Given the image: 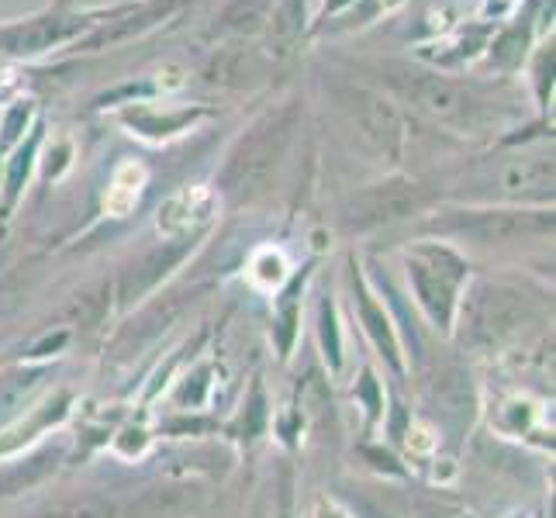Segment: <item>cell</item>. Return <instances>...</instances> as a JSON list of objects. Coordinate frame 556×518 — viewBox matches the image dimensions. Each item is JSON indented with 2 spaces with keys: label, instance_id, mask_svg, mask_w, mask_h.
Returning a JSON list of instances; mask_svg holds the SVG:
<instances>
[{
  "label": "cell",
  "instance_id": "6da1fadb",
  "mask_svg": "<svg viewBox=\"0 0 556 518\" xmlns=\"http://www.w3.org/2000/svg\"><path fill=\"white\" fill-rule=\"evenodd\" d=\"M294 125H298V101H287L274 111H266L263 118L249 125V131L232 146L218 173V187L225 194L245 198L270 180V173L280 166L287 146H291Z\"/></svg>",
  "mask_w": 556,
  "mask_h": 518
},
{
  "label": "cell",
  "instance_id": "7a4b0ae2",
  "mask_svg": "<svg viewBox=\"0 0 556 518\" xmlns=\"http://www.w3.org/2000/svg\"><path fill=\"white\" fill-rule=\"evenodd\" d=\"M383 80H388L391 90H397L405 101H412L421 114H429L432 122H443L446 128L459 131V136L481 131L488 122L484 101H477L467 87L453 84L443 73L418 70L408 63H388L383 66Z\"/></svg>",
  "mask_w": 556,
  "mask_h": 518
},
{
  "label": "cell",
  "instance_id": "3957f363",
  "mask_svg": "<svg viewBox=\"0 0 556 518\" xmlns=\"http://www.w3.org/2000/svg\"><path fill=\"white\" fill-rule=\"evenodd\" d=\"M464 342L470 350H494L529 318V298L505 280H477L464 298Z\"/></svg>",
  "mask_w": 556,
  "mask_h": 518
},
{
  "label": "cell",
  "instance_id": "277c9868",
  "mask_svg": "<svg viewBox=\"0 0 556 518\" xmlns=\"http://www.w3.org/2000/svg\"><path fill=\"white\" fill-rule=\"evenodd\" d=\"M405 266H408V280L415 287V298L421 308H426V315L439 325V329H450L459 283H464V274H467L464 260L446 245L426 242V245L408 249Z\"/></svg>",
  "mask_w": 556,
  "mask_h": 518
},
{
  "label": "cell",
  "instance_id": "5b68a950",
  "mask_svg": "<svg viewBox=\"0 0 556 518\" xmlns=\"http://www.w3.org/2000/svg\"><path fill=\"white\" fill-rule=\"evenodd\" d=\"M432 228L446 236L494 245L553 232V215H543V211H450V215L435 218Z\"/></svg>",
  "mask_w": 556,
  "mask_h": 518
},
{
  "label": "cell",
  "instance_id": "8992f818",
  "mask_svg": "<svg viewBox=\"0 0 556 518\" xmlns=\"http://www.w3.org/2000/svg\"><path fill=\"white\" fill-rule=\"evenodd\" d=\"M339 104L346 111V118L359 136V142L367 146L374 156L388 160V163H394L401 156V118L388 101L363 87H350L339 93Z\"/></svg>",
  "mask_w": 556,
  "mask_h": 518
},
{
  "label": "cell",
  "instance_id": "52a82bcc",
  "mask_svg": "<svg viewBox=\"0 0 556 518\" xmlns=\"http://www.w3.org/2000/svg\"><path fill=\"white\" fill-rule=\"evenodd\" d=\"M90 28L80 14H38L28 22H14V25H0V55H11V60H38L60 46H70L73 38H80Z\"/></svg>",
  "mask_w": 556,
  "mask_h": 518
},
{
  "label": "cell",
  "instance_id": "ba28073f",
  "mask_svg": "<svg viewBox=\"0 0 556 518\" xmlns=\"http://www.w3.org/2000/svg\"><path fill=\"white\" fill-rule=\"evenodd\" d=\"M421 204V190L415 184L394 180V184H380L370 190H359V194L346 204V228H356V232H367V228H380V225H394L401 218L415 215Z\"/></svg>",
  "mask_w": 556,
  "mask_h": 518
},
{
  "label": "cell",
  "instance_id": "9c48e42d",
  "mask_svg": "<svg viewBox=\"0 0 556 518\" xmlns=\"http://www.w3.org/2000/svg\"><path fill=\"white\" fill-rule=\"evenodd\" d=\"M215 204L218 201H215V190L211 187H187L160 207L156 225L169 239H190L215 218Z\"/></svg>",
  "mask_w": 556,
  "mask_h": 518
},
{
  "label": "cell",
  "instance_id": "30bf717a",
  "mask_svg": "<svg viewBox=\"0 0 556 518\" xmlns=\"http://www.w3.org/2000/svg\"><path fill=\"white\" fill-rule=\"evenodd\" d=\"M201 491L190 484H156L118 508V518H187L198 511Z\"/></svg>",
  "mask_w": 556,
  "mask_h": 518
},
{
  "label": "cell",
  "instance_id": "8fae6325",
  "mask_svg": "<svg viewBox=\"0 0 556 518\" xmlns=\"http://www.w3.org/2000/svg\"><path fill=\"white\" fill-rule=\"evenodd\" d=\"M497 190L505 198H546L553 190V163L546 156L508 160L497 173Z\"/></svg>",
  "mask_w": 556,
  "mask_h": 518
},
{
  "label": "cell",
  "instance_id": "7c38bea8",
  "mask_svg": "<svg viewBox=\"0 0 556 518\" xmlns=\"http://www.w3.org/2000/svg\"><path fill=\"white\" fill-rule=\"evenodd\" d=\"M174 8L177 4H142L136 11H125V14L114 17V22L93 28L90 38H84V49H108V46L128 42V38H136V35L149 31L152 25H160Z\"/></svg>",
  "mask_w": 556,
  "mask_h": 518
},
{
  "label": "cell",
  "instance_id": "4fadbf2b",
  "mask_svg": "<svg viewBox=\"0 0 556 518\" xmlns=\"http://www.w3.org/2000/svg\"><path fill=\"white\" fill-rule=\"evenodd\" d=\"M187 253H190V239H177V242H166L163 249H156V253H149L142 263L128 266V274L122 277V298L131 301V298H139L142 291H149V287L174 270V266Z\"/></svg>",
  "mask_w": 556,
  "mask_h": 518
},
{
  "label": "cell",
  "instance_id": "5bb4252c",
  "mask_svg": "<svg viewBox=\"0 0 556 518\" xmlns=\"http://www.w3.org/2000/svg\"><path fill=\"white\" fill-rule=\"evenodd\" d=\"M198 118H204V111L201 108H187V111H152V108H142L136 104L131 111L122 114V122L136 131V136L142 139H174L180 136V131H187L190 125H194Z\"/></svg>",
  "mask_w": 556,
  "mask_h": 518
},
{
  "label": "cell",
  "instance_id": "9a60e30c",
  "mask_svg": "<svg viewBox=\"0 0 556 518\" xmlns=\"http://www.w3.org/2000/svg\"><path fill=\"white\" fill-rule=\"evenodd\" d=\"M142 184H146V169L136 166V163H125L114 173V180L108 187V198H104V207L108 215L114 218H125L131 207H136L139 194H142Z\"/></svg>",
  "mask_w": 556,
  "mask_h": 518
},
{
  "label": "cell",
  "instance_id": "2e32d148",
  "mask_svg": "<svg viewBox=\"0 0 556 518\" xmlns=\"http://www.w3.org/2000/svg\"><path fill=\"white\" fill-rule=\"evenodd\" d=\"M266 14H270V0H232L218 17V28L236 35H253L263 28Z\"/></svg>",
  "mask_w": 556,
  "mask_h": 518
},
{
  "label": "cell",
  "instance_id": "e0dca14e",
  "mask_svg": "<svg viewBox=\"0 0 556 518\" xmlns=\"http://www.w3.org/2000/svg\"><path fill=\"white\" fill-rule=\"evenodd\" d=\"M55 459H60V456H55V453H46V456L28 459L25 467H17V470L4 473V477H0V494H14V491H22V488L38 484L46 473H52V470H55Z\"/></svg>",
  "mask_w": 556,
  "mask_h": 518
},
{
  "label": "cell",
  "instance_id": "ac0fdd59",
  "mask_svg": "<svg viewBox=\"0 0 556 518\" xmlns=\"http://www.w3.org/2000/svg\"><path fill=\"white\" fill-rule=\"evenodd\" d=\"M359 308H363V318H367V325H370V336H374V342L380 345L383 353H388V359L397 367V342H394V332H391V325H388V318L380 315V308L370 301V294L367 291H359Z\"/></svg>",
  "mask_w": 556,
  "mask_h": 518
},
{
  "label": "cell",
  "instance_id": "d6986e66",
  "mask_svg": "<svg viewBox=\"0 0 556 518\" xmlns=\"http://www.w3.org/2000/svg\"><path fill=\"white\" fill-rule=\"evenodd\" d=\"M46 518H118V508L104 497H76V502L52 508Z\"/></svg>",
  "mask_w": 556,
  "mask_h": 518
},
{
  "label": "cell",
  "instance_id": "ffe728a7",
  "mask_svg": "<svg viewBox=\"0 0 556 518\" xmlns=\"http://www.w3.org/2000/svg\"><path fill=\"white\" fill-rule=\"evenodd\" d=\"M28 114H31V101H22V104H14L8 111V118H4V136H0V142H14L17 136L25 131V122H28Z\"/></svg>",
  "mask_w": 556,
  "mask_h": 518
},
{
  "label": "cell",
  "instance_id": "44dd1931",
  "mask_svg": "<svg viewBox=\"0 0 556 518\" xmlns=\"http://www.w3.org/2000/svg\"><path fill=\"white\" fill-rule=\"evenodd\" d=\"M256 277L263 283H277L283 277V256L280 253H270V249H266V253H260L256 256Z\"/></svg>",
  "mask_w": 556,
  "mask_h": 518
},
{
  "label": "cell",
  "instance_id": "7402d4cb",
  "mask_svg": "<svg viewBox=\"0 0 556 518\" xmlns=\"http://www.w3.org/2000/svg\"><path fill=\"white\" fill-rule=\"evenodd\" d=\"M66 4H73V8H98V4H104V0H66Z\"/></svg>",
  "mask_w": 556,
  "mask_h": 518
},
{
  "label": "cell",
  "instance_id": "603a6c76",
  "mask_svg": "<svg viewBox=\"0 0 556 518\" xmlns=\"http://www.w3.org/2000/svg\"><path fill=\"white\" fill-rule=\"evenodd\" d=\"M318 518H346V515H339L336 508H325V505H321V508H318Z\"/></svg>",
  "mask_w": 556,
  "mask_h": 518
},
{
  "label": "cell",
  "instance_id": "cb8c5ba5",
  "mask_svg": "<svg viewBox=\"0 0 556 518\" xmlns=\"http://www.w3.org/2000/svg\"><path fill=\"white\" fill-rule=\"evenodd\" d=\"M0 93H8V90H4V87H0Z\"/></svg>",
  "mask_w": 556,
  "mask_h": 518
}]
</instances>
